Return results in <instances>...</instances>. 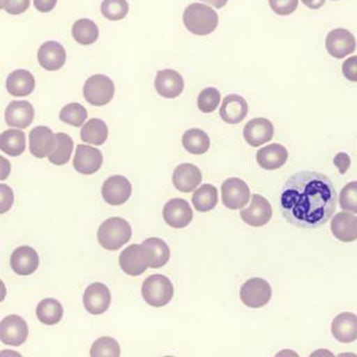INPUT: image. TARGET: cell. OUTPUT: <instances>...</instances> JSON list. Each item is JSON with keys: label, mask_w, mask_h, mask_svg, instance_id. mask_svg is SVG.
Returning a JSON list of instances; mask_svg holds the SVG:
<instances>
[{"label": "cell", "mask_w": 357, "mask_h": 357, "mask_svg": "<svg viewBox=\"0 0 357 357\" xmlns=\"http://www.w3.org/2000/svg\"><path fill=\"white\" fill-rule=\"evenodd\" d=\"M203 175L198 167L192 163H183L175 168L173 185L178 191L190 193L199 186Z\"/></svg>", "instance_id": "d6986e66"}, {"label": "cell", "mask_w": 357, "mask_h": 357, "mask_svg": "<svg viewBox=\"0 0 357 357\" xmlns=\"http://www.w3.org/2000/svg\"><path fill=\"white\" fill-rule=\"evenodd\" d=\"M57 0H33V6L41 13H50L56 6Z\"/></svg>", "instance_id": "bcb514c9"}, {"label": "cell", "mask_w": 357, "mask_h": 357, "mask_svg": "<svg viewBox=\"0 0 357 357\" xmlns=\"http://www.w3.org/2000/svg\"><path fill=\"white\" fill-rule=\"evenodd\" d=\"M102 165V154L93 146L80 144L77 146L73 166L80 174L91 175L97 173Z\"/></svg>", "instance_id": "5bb4252c"}, {"label": "cell", "mask_w": 357, "mask_h": 357, "mask_svg": "<svg viewBox=\"0 0 357 357\" xmlns=\"http://www.w3.org/2000/svg\"><path fill=\"white\" fill-rule=\"evenodd\" d=\"M37 59L40 65L47 70H59L65 65L66 50L59 42H45L38 50Z\"/></svg>", "instance_id": "cb8c5ba5"}, {"label": "cell", "mask_w": 357, "mask_h": 357, "mask_svg": "<svg viewBox=\"0 0 357 357\" xmlns=\"http://www.w3.org/2000/svg\"><path fill=\"white\" fill-rule=\"evenodd\" d=\"M220 102V92L215 87L203 89L198 97V107L204 114H212Z\"/></svg>", "instance_id": "f35d334b"}, {"label": "cell", "mask_w": 357, "mask_h": 357, "mask_svg": "<svg viewBox=\"0 0 357 357\" xmlns=\"http://www.w3.org/2000/svg\"><path fill=\"white\" fill-rule=\"evenodd\" d=\"M205 4L211 5L215 8H222L227 5V0H202Z\"/></svg>", "instance_id": "c3c4849f"}, {"label": "cell", "mask_w": 357, "mask_h": 357, "mask_svg": "<svg viewBox=\"0 0 357 357\" xmlns=\"http://www.w3.org/2000/svg\"><path fill=\"white\" fill-rule=\"evenodd\" d=\"M289 151L281 144H269L257 151L256 160L266 171H275L287 162Z\"/></svg>", "instance_id": "484cf974"}, {"label": "cell", "mask_w": 357, "mask_h": 357, "mask_svg": "<svg viewBox=\"0 0 357 357\" xmlns=\"http://www.w3.org/2000/svg\"><path fill=\"white\" fill-rule=\"evenodd\" d=\"M331 333L340 343H353L357 340V316L351 312H343L335 317L331 324Z\"/></svg>", "instance_id": "603a6c76"}, {"label": "cell", "mask_w": 357, "mask_h": 357, "mask_svg": "<svg viewBox=\"0 0 357 357\" xmlns=\"http://www.w3.org/2000/svg\"><path fill=\"white\" fill-rule=\"evenodd\" d=\"M82 142L102 146L109 137V129L106 123L99 118H92L89 122L84 124L82 129Z\"/></svg>", "instance_id": "f1b7e54d"}, {"label": "cell", "mask_w": 357, "mask_h": 357, "mask_svg": "<svg viewBox=\"0 0 357 357\" xmlns=\"http://www.w3.org/2000/svg\"><path fill=\"white\" fill-rule=\"evenodd\" d=\"M55 139H56V144H55L53 153L48 156L49 162L56 165V166H62V165L69 162V160H70L74 148L73 139L63 132L55 134Z\"/></svg>", "instance_id": "836d02e7"}, {"label": "cell", "mask_w": 357, "mask_h": 357, "mask_svg": "<svg viewBox=\"0 0 357 357\" xmlns=\"http://www.w3.org/2000/svg\"><path fill=\"white\" fill-rule=\"evenodd\" d=\"M336 206L333 181L319 172H298L281 190V212L289 223L301 229L323 227L333 217Z\"/></svg>", "instance_id": "6da1fadb"}, {"label": "cell", "mask_w": 357, "mask_h": 357, "mask_svg": "<svg viewBox=\"0 0 357 357\" xmlns=\"http://www.w3.org/2000/svg\"><path fill=\"white\" fill-rule=\"evenodd\" d=\"M10 264L13 272L18 275H31L36 272L37 268L40 266V256L33 248L23 245V247L17 248L13 252Z\"/></svg>", "instance_id": "e0dca14e"}, {"label": "cell", "mask_w": 357, "mask_h": 357, "mask_svg": "<svg viewBox=\"0 0 357 357\" xmlns=\"http://www.w3.org/2000/svg\"><path fill=\"white\" fill-rule=\"evenodd\" d=\"M6 89L13 97H26L35 89V77L25 69H17L6 79Z\"/></svg>", "instance_id": "83f0119b"}, {"label": "cell", "mask_w": 357, "mask_h": 357, "mask_svg": "<svg viewBox=\"0 0 357 357\" xmlns=\"http://www.w3.org/2000/svg\"><path fill=\"white\" fill-rule=\"evenodd\" d=\"M142 296L146 304L153 307H162L173 299L174 287L167 276L154 274L148 276L143 282Z\"/></svg>", "instance_id": "277c9868"}, {"label": "cell", "mask_w": 357, "mask_h": 357, "mask_svg": "<svg viewBox=\"0 0 357 357\" xmlns=\"http://www.w3.org/2000/svg\"><path fill=\"white\" fill-rule=\"evenodd\" d=\"M25 135L21 130H5L0 136V149L10 156H20L25 151Z\"/></svg>", "instance_id": "4dcf8cb0"}, {"label": "cell", "mask_w": 357, "mask_h": 357, "mask_svg": "<svg viewBox=\"0 0 357 357\" xmlns=\"http://www.w3.org/2000/svg\"><path fill=\"white\" fill-rule=\"evenodd\" d=\"M192 203L195 210L199 212H208L213 210L218 203V191L213 185L206 183L199 187L192 197Z\"/></svg>", "instance_id": "d6a6232c"}, {"label": "cell", "mask_w": 357, "mask_h": 357, "mask_svg": "<svg viewBox=\"0 0 357 357\" xmlns=\"http://www.w3.org/2000/svg\"><path fill=\"white\" fill-rule=\"evenodd\" d=\"M30 6V0H1V8L10 15H21Z\"/></svg>", "instance_id": "b9f144b4"}, {"label": "cell", "mask_w": 357, "mask_h": 357, "mask_svg": "<svg viewBox=\"0 0 357 357\" xmlns=\"http://www.w3.org/2000/svg\"><path fill=\"white\" fill-rule=\"evenodd\" d=\"M72 35L79 45H93L99 37V29L93 21L82 18L74 23Z\"/></svg>", "instance_id": "e575fe53"}, {"label": "cell", "mask_w": 357, "mask_h": 357, "mask_svg": "<svg viewBox=\"0 0 357 357\" xmlns=\"http://www.w3.org/2000/svg\"><path fill=\"white\" fill-rule=\"evenodd\" d=\"M119 267L130 276H138L146 272L148 264L143 255L142 248L138 244H131L123 250L119 256Z\"/></svg>", "instance_id": "44dd1931"}, {"label": "cell", "mask_w": 357, "mask_h": 357, "mask_svg": "<svg viewBox=\"0 0 357 357\" xmlns=\"http://www.w3.org/2000/svg\"><path fill=\"white\" fill-rule=\"evenodd\" d=\"M102 16L110 21H121L129 13V4L126 0H102Z\"/></svg>", "instance_id": "74e56055"}, {"label": "cell", "mask_w": 357, "mask_h": 357, "mask_svg": "<svg viewBox=\"0 0 357 357\" xmlns=\"http://www.w3.org/2000/svg\"><path fill=\"white\" fill-rule=\"evenodd\" d=\"M97 236L98 242L104 249L116 252L131 240L132 229L126 220L112 217L99 227Z\"/></svg>", "instance_id": "3957f363"}, {"label": "cell", "mask_w": 357, "mask_h": 357, "mask_svg": "<svg viewBox=\"0 0 357 357\" xmlns=\"http://www.w3.org/2000/svg\"><path fill=\"white\" fill-rule=\"evenodd\" d=\"M141 248H142L143 255L148 267L153 269L166 266L171 257L169 247L161 238H156V237L148 238L141 244Z\"/></svg>", "instance_id": "ffe728a7"}, {"label": "cell", "mask_w": 357, "mask_h": 357, "mask_svg": "<svg viewBox=\"0 0 357 357\" xmlns=\"http://www.w3.org/2000/svg\"><path fill=\"white\" fill-rule=\"evenodd\" d=\"M220 117L229 124H238L248 114L247 100L238 94H229L220 106Z\"/></svg>", "instance_id": "4316f807"}, {"label": "cell", "mask_w": 357, "mask_h": 357, "mask_svg": "<svg viewBox=\"0 0 357 357\" xmlns=\"http://www.w3.org/2000/svg\"><path fill=\"white\" fill-rule=\"evenodd\" d=\"M241 301L248 307L260 309L272 299V286L261 278H252L244 282L240 291Z\"/></svg>", "instance_id": "8992f818"}, {"label": "cell", "mask_w": 357, "mask_h": 357, "mask_svg": "<svg viewBox=\"0 0 357 357\" xmlns=\"http://www.w3.org/2000/svg\"><path fill=\"white\" fill-rule=\"evenodd\" d=\"M303 4L307 8H312V10H317V8L324 6L325 0H301Z\"/></svg>", "instance_id": "7dc6e473"}, {"label": "cell", "mask_w": 357, "mask_h": 357, "mask_svg": "<svg viewBox=\"0 0 357 357\" xmlns=\"http://www.w3.org/2000/svg\"><path fill=\"white\" fill-rule=\"evenodd\" d=\"M35 118L33 106L29 102H13L5 110V122L8 126L26 129Z\"/></svg>", "instance_id": "7402d4cb"}, {"label": "cell", "mask_w": 357, "mask_h": 357, "mask_svg": "<svg viewBox=\"0 0 357 357\" xmlns=\"http://www.w3.org/2000/svg\"><path fill=\"white\" fill-rule=\"evenodd\" d=\"M299 0H269V6L279 16H289L296 11Z\"/></svg>", "instance_id": "60d3db41"}, {"label": "cell", "mask_w": 357, "mask_h": 357, "mask_svg": "<svg viewBox=\"0 0 357 357\" xmlns=\"http://www.w3.org/2000/svg\"><path fill=\"white\" fill-rule=\"evenodd\" d=\"M132 193L131 183L123 175H114L102 185V195L106 203L119 206L126 204Z\"/></svg>", "instance_id": "30bf717a"}, {"label": "cell", "mask_w": 357, "mask_h": 357, "mask_svg": "<svg viewBox=\"0 0 357 357\" xmlns=\"http://www.w3.org/2000/svg\"><path fill=\"white\" fill-rule=\"evenodd\" d=\"M87 119V110L79 102H70L62 107L60 112V121L69 126L80 128Z\"/></svg>", "instance_id": "d590c367"}, {"label": "cell", "mask_w": 357, "mask_h": 357, "mask_svg": "<svg viewBox=\"0 0 357 357\" xmlns=\"http://www.w3.org/2000/svg\"><path fill=\"white\" fill-rule=\"evenodd\" d=\"M240 215L244 223H247L250 227H264L272 220V206L262 195H254L252 203L249 207L241 211Z\"/></svg>", "instance_id": "8fae6325"}, {"label": "cell", "mask_w": 357, "mask_h": 357, "mask_svg": "<svg viewBox=\"0 0 357 357\" xmlns=\"http://www.w3.org/2000/svg\"><path fill=\"white\" fill-rule=\"evenodd\" d=\"M163 220L169 227L183 229L193 220V210L186 200L175 198L163 207Z\"/></svg>", "instance_id": "4fadbf2b"}, {"label": "cell", "mask_w": 357, "mask_h": 357, "mask_svg": "<svg viewBox=\"0 0 357 357\" xmlns=\"http://www.w3.org/2000/svg\"><path fill=\"white\" fill-rule=\"evenodd\" d=\"M114 96V84L110 77L96 74L89 77L84 85L86 102L93 106L107 105Z\"/></svg>", "instance_id": "5b68a950"}, {"label": "cell", "mask_w": 357, "mask_h": 357, "mask_svg": "<svg viewBox=\"0 0 357 357\" xmlns=\"http://www.w3.org/2000/svg\"><path fill=\"white\" fill-rule=\"evenodd\" d=\"M250 200V190L242 178H227L222 185V202L230 210H241Z\"/></svg>", "instance_id": "52a82bcc"}, {"label": "cell", "mask_w": 357, "mask_h": 357, "mask_svg": "<svg viewBox=\"0 0 357 357\" xmlns=\"http://www.w3.org/2000/svg\"><path fill=\"white\" fill-rule=\"evenodd\" d=\"M325 47L331 56L343 59L355 52L356 40L347 29H333L326 36Z\"/></svg>", "instance_id": "9c48e42d"}, {"label": "cell", "mask_w": 357, "mask_h": 357, "mask_svg": "<svg viewBox=\"0 0 357 357\" xmlns=\"http://www.w3.org/2000/svg\"><path fill=\"white\" fill-rule=\"evenodd\" d=\"M183 146L190 154L203 155L210 149L208 135L200 129H190L183 136Z\"/></svg>", "instance_id": "f546056e"}, {"label": "cell", "mask_w": 357, "mask_h": 357, "mask_svg": "<svg viewBox=\"0 0 357 357\" xmlns=\"http://www.w3.org/2000/svg\"><path fill=\"white\" fill-rule=\"evenodd\" d=\"M333 163L338 168V171H340L341 174H345L350 168L351 161H350L349 155L347 154V153H338L335 156V158H333Z\"/></svg>", "instance_id": "ee69618b"}, {"label": "cell", "mask_w": 357, "mask_h": 357, "mask_svg": "<svg viewBox=\"0 0 357 357\" xmlns=\"http://www.w3.org/2000/svg\"><path fill=\"white\" fill-rule=\"evenodd\" d=\"M340 205L344 211L357 213V181L347 183L342 188Z\"/></svg>", "instance_id": "ab89813d"}, {"label": "cell", "mask_w": 357, "mask_h": 357, "mask_svg": "<svg viewBox=\"0 0 357 357\" xmlns=\"http://www.w3.org/2000/svg\"><path fill=\"white\" fill-rule=\"evenodd\" d=\"M183 24L190 33L205 36L213 33L218 26V15L210 6L195 3L185 10Z\"/></svg>", "instance_id": "7a4b0ae2"}, {"label": "cell", "mask_w": 357, "mask_h": 357, "mask_svg": "<svg viewBox=\"0 0 357 357\" xmlns=\"http://www.w3.org/2000/svg\"><path fill=\"white\" fill-rule=\"evenodd\" d=\"M28 324L17 314L5 317L0 323V340L4 344L20 347L28 338Z\"/></svg>", "instance_id": "ba28073f"}, {"label": "cell", "mask_w": 357, "mask_h": 357, "mask_svg": "<svg viewBox=\"0 0 357 357\" xmlns=\"http://www.w3.org/2000/svg\"><path fill=\"white\" fill-rule=\"evenodd\" d=\"M342 72L349 82H357V56L348 57L342 66Z\"/></svg>", "instance_id": "7bdbcfd3"}, {"label": "cell", "mask_w": 357, "mask_h": 357, "mask_svg": "<svg viewBox=\"0 0 357 357\" xmlns=\"http://www.w3.org/2000/svg\"><path fill=\"white\" fill-rule=\"evenodd\" d=\"M111 304V293L106 284L94 282L84 293V305L87 312L94 316L105 313Z\"/></svg>", "instance_id": "7c38bea8"}, {"label": "cell", "mask_w": 357, "mask_h": 357, "mask_svg": "<svg viewBox=\"0 0 357 357\" xmlns=\"http://www.w3.org/2000/svg\"><path fill=\"white\" fill-rule=\"evenodd\" d=\"M29 144L35 158H43L53 153L56 139L48 126H37L29 134Z\"/></svg>", "instance_id": "ac0fdd59"}, {"label": "cell", "mask_w": 357, "mask_h": 357, "mask_svg": "<svg viewBox=\"0 0 357 357\" xmlns=\"http://www.w3.org/2000/svg\"><path fill=\"white\" fill-rule=\"evenodd\" d=\"M1 213L8 211L13 203V193L10 187L1 185Z\"/></svg>", "instance_id": "f6af8a7d"}, {"label": "cell", "mask_w": 357, "mask_h": 357, "mask_svg": "<svg viewBox=\"0 0 357 357\" xmlns=\"http://www.w3.org/2000/svg\"><path fill=\"white\" fill-rule=\"evenodd\" d=\"M331 231L337 240L350 243L357 240V217L351 212H340L333 218Z\"/></svg>", "instance_id": "d4e9b609"}, {"label": "cell", "mask_w": 357, "mask_h": 357, "mask_svg": "<svg viewBox=\"0 0 357 357\" xmlns=\"http://www.w3.org/2000/svg\"><path fill=\"white\" fill-rule=\"evenodd\" d=\"M185 82L176 70L163 69L158 70L155 77V89L161 97L174 99L183 93Z\"/></svg>", "instance_id": "9a60e30c"}, {"label": "cell", "mask_w": 357, "mask_h": 357, "mask_svg": "<svg viewBox=\"0 0 357 357\" xmlns=\"http://www.w3.org/2000/svg\"><path fill=\"white\" fill-rule=\"evenodd\" d=\"M89 355L92 357H119L121 348L112 337H100L94 342Z\"/></svg>", "instance_id": "8d00e7d4"}, {"label": "cell", "mask_w": 357, "mask_h": 357, "mask_svg": "<svg viewBox=\"0 0 357 357\" xmlns=\"http://www.w3.org/2000/svg\"><path fill=\"white\" fill-rule=\"evenodd\" d=\"M37 318L45 325L59 324L63 317V309L60 301L56 299H45L42 301L36 310Z\"/></svg>", "instance_id": "1f68e13d"}, {"label": "cell", "mask_w": 357, "mask_h": 357, "mask_svg": "<svg viewBox=\"0 0 357 357\" xmlns=\"http://www.w3.org/2000/svg\"><path fill=\"white\" fill-rule=\"evenodd\" d=\"M244 139L252 146H262L271 142L274 136V126L267 118H254L247 123L243 131Z\"/></svg>", "instance_id": "2e32d148"}]
</instances>
